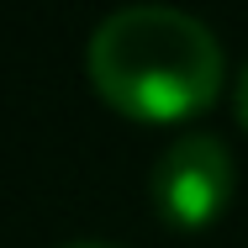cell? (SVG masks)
Returning <instances> with one entry per match:
<instances>
[{
	"label": "cell",
	"mask_w": 248,
	"mask_h": 248,
	"mask_svg": "<svg viewBox=\"0 0 248 248\" xmlns=\"http://www.w3.org/2000/svg\"><path fill=\"white\" fill-rule=\"evenodd\" d=\"M232 100H238V122L248 127V63H243V74H238V90H232Z\"/></svg>",
	"instance_id": "obj_3"
},
{
	"label": "cell",
	"mask_w": 248,
	"mask_h": 248,
	"mask_svg": "<svg viewBox=\"0 0 248 248\" xmlns=\"http://www.w3.org/2000/svg\"><path fill=\"white\" fill-rule=\"evenodd\" d=\"M153 206L174 227H206L232 201V148L217 132H180L169 148L153 158L148 174Z\"/></svg>",
	"instance_id": "obj_2"
},
{
	"label": "cell",
	"mask_w": 248,
	"mask_h": 248,
	"mask_svg": "<svg viewBox=\"0 0 248 248\" xmlns=\"http://www.w3.org/2000/svg\"><path fill=\"white\" fill-rule=\"evenodd\" d=\"M90 79L111 106H122L127 116H190L222 85V43L217 32L185 5H164V0H132L106 11L90 32Z\"/></svg>",
	"instance_id": "obj_1"
},
{
	"label": "cell",
	"mask_w": 248,
	"mask_h": 248,
	"mask_svg": "<svg viewBox=\"0 0 248 248\" xmlns=\"http://www.w3.org/2000/svg\"><path fill=\"white\" fill-rule=\"evenodd\" d=\"M58 248H127V243H111V238H74V243H58Z\"/></svg>",
	"instance_id": "obj_4"
}]
</instances>
